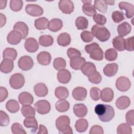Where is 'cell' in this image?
Masks as SVG:
<instances>
[{"instance_id": "6da1fadb", "label": "cell", "mask_w": 134, "mask_h": 134, "mask_svg": "<svg viewBox=\"0 0 134 134\" xmlns=\"http://www.w3.org/2000/svg\"><path fill=\"white\" fill-rule=\"evenodd\" d=\"M94 110L99 119L103 122L110 121L115 116V110L110 105L99 104L95 107Z\"/></svg>"}, {"instance_id": "7a4b0ae2", "label": "cell", "mask_w": 134, "mask_h": 134, "mask_svg": "<svg viewBox=\"0 0 134 134\" xmlns=\"http://www.w3.org/2000/svg\"><path fill=\"white\" fill-rule=\"evenodd\" d=\"M86 53L90 54V57L96 61H101L104 58V52L98 43L93 42L85 46Z\"/></svg>"}, {"instance_id": "3957f363", "label": "cell", "mask_w": 134, "mask_h": 134, "mask_svg": "<svg viewBox=\"0 0 134 134\" xmlns=\"http://www.w3.org/2000/svg\"><path fill=\"white\" fill-rule=\"evenodd\" d=\"M91 32L101 42L107 41L110 37V33L109 30L102 25H94L91 28Z\"/></svg>"}, {"instance_id": "277c9868", "label": "cell", "mask_w": 134, "mask_h": 134, "mask_svg": "<svg viewBox=\"0 0 134 134\" xmlns=\"http://www.w3.org/2000/svg\"><path fill=\"white\" fill-rule=\"evenodd\" d=\"M25 78L23 74L17 73L13 74L9 79V84L12 88L18 90L24 85Z\"/></svg>"}, {"instance_id": "5b68a950", "label": "cell", "mask_w": 134, "mask_h": 134, "mask_svg": "<svg viewBox=\"0 0 134 134\" xmlns=\"http://www.w3.org/2000/svg\"><path fill=\"white\" fill-rule=\"evenodd\" d=\"M35 109L38 113L41 115L48 114L51 110V105L50 103L46 100H39L37 102L35 105Z\"/></svg>"}, {"instance_id": "8992f818", "label": "cell", "mask_w": 134, "mask_h": 134, "mask_svg": "<svg viewBox=\"0 0 134 134\" xmlns=\"http://www.w3.org/2000/svg\"><path fill=\"white\" fill-rule=\"evenodd\" d=\"M19 68L23 71L30 70L34 65L32 59L28 55H24L20 57L18 61Z\"/></svg>"}, {"instance_id": "52a82bcc", "label": "cell", "mask_w": 134, "mask_h": 134, "mask_svg": "<svg viewBox=\"0 0 134 134\" xmlns=\"http://www.w3.org/2000/svg\"><path fill=\"white\" fill-rule=\"evenodd\" d=\"M116 87L121 92H126L129 90L131 86V82L128 78L125 76H120L116 81Z\"/></svg>"}, {"instance_id": "ba28073f", "label": "cell", "mask_w": 134, "mask_h": 134, "mask_svg": "<svg viewBox=\"0 0 134 134\" xmlns=\"http://www.w3.org/2000/svg\"><path fill=\"white\" fill-rule=\"evenodd\" d=\"M25 11L28 15L34 17L40 16L43 14V9L41 6L33 4H27L25 7Z\"/></svg>"}, {"instance_id": "9c48e42d", "label": "cell", "mask_w": 134, "mask_h": 134, "mask_svg": "<svg viewBox=\"0 0 134 134\" xmlns=\"http://www.w3.org/2000/svg\"><path fill=\"white\" fill-rule=\"evenodd\" d=\"M59 8L65 14H70L74 11V4L70 0H61L59 2Z\"/></svg>"}, {"instance_id": "30bf717a", "label": "cell", "mask_w": 134, "mask_h": 134, "mask_svg": "<svg viewBox=\"0 0 134 134\" xmlns=\"http://www.w3.org/2000/svg\"><path fill=\"white\" fill-rule=\"evenodd\" d=\"M23 39L22 34L16 30H12L10 31L7 36V42L13 45H16L20 43Z\"/></svg>"}, {"instance_id": "8fae6325", "label": "cell", "mask_w": 134, "mask_h": 134, "mask_svg": "<svg viewBox=\"0 0 134 134\" xmlns=\"http://www.w3.org/2000/svg\"><path fill=\"white\" fill-rule=\"evenodd\" d=\"M24 47L28 52L34 53L36 52L39 49V43L36 39L30 37L26 40Z\"/></svg>"}, {"instance_id": "7c38bea8", "label": "cell", "mask_w": 134, "mask_h": 134, "mask_svg": "<svg viewBox=\"0 0 134 134\" xmlns=\"http://www.w3.org/2000/svg\"><path fill=\"white\" fill-rule=\"evenodd\" d=\"M119 8L125 11V14L127 18H131L134 14V6L133 4L125 2H120L119 3Z\"/></svg>"}, {"instance_id": "4fadbf2b", "label": "cell", "mask_w": 134, "mask_h": 134, "mask_svg": "<svg viewBox=\"0 0 134 134\" xmlns=\"http://www.w3.org/2000/svg\"><path fill=\"white\" fill-rule=\"evenodd\" d=\"M74 99L79 101L84 100L87 96V90L83 87H77L73 89L72 93Z\"/></svg>"}, {"instance_id": "5bb4252c", "label": "cell", "mask_w": 134, "mask_h": 134, "mask_svg": "<svg viewBox=\"0 0 134 134\" xmlns=\"http://www.w3.org/2000/svg\"><path fill=\"white\" fill-rule=\"evenodd\" d=\"M18 100L23 105H30L33 103L34 97L30 93L27 92H23L19 94Z\"/></svg>"}, {"instance_id": "9a60e30c", "label": "cell", "mask_w": 134, "mask_h": 134, "mask_svg": "<svg viewBox=\"0 0 134 134\" xmlns=\"http://www.w3.org/2000/svg\"><path fill=\"white\" fill-rule=\"evenodd\" d=\"M57 79L60 83L66 84L71 79V74L69 70L65 69L60 70L57 73Z\"/></svg>"}, {"instance_id": "2e32d148", "label": "cell", "mask_w": 134, "mask_h": 134, "mask_svg": "<svg viewBox=\"0 0 134 134\" xmlns=\"http://www.w3.org/2000/svg\"><path fill=\"white\" fill-rule=\"evenodd\" d=\"M37 60L40 64L48 65L51 62V56L49 52L47 51H42L38 54Z\"/></svg>"}, {"instance_id": "e0dca14e", "label": "cell", "mask_w": 134, "mask_h": 134, "mask_svg": "<svg viewBox=\"0 0 134 134\" xmlns=\"http://www.w3.org/2000/svg\"><path fill=\"white\" fill-rule=\"evenodd\" d=\"M85 62L86 60L83 57H75L70 59V65L73 69L75 70H79L81 69Z\"/></svg>"}, {"instance_id": "ac0fdd59", "label": "cell", "mask_w": 134, "mask_h": 134, "mask_svg": "<svg viewBox=\"0 0 134 134\" xmlns=\"http://www.w3.org/2000/svg\"><path fill=\"white\" fill-rule=\"evenodd\" d=\"M13 29L14 30L18 31L20 32L23 36V39H25L28 35L29 29L28 27L26 24L23 21L17 22L13 27Z\"/></svg>"}, {"instance_id": "d6986e66", "label": "cell", "mask_w": 134, "mask_h": 134, "mask_svg": "<svg viewBox=\"0 0 134 134\" xmlns=\"http://www.w3.org/2000/svg\"><path fill=\"white\" fill-rule=\"evenodd\" d=\"M116 107L120 110H124L128 108L130 105V99L126 96H122L117 99L116 103Z\"/></svg>"}, {"instance_id": "ffe728a7", "label": "cell", "mask_w": 134, "mask_h": 134, "mask_svg": "<svg viewBox=\"0 0 134 134\" xmlns=\"http://www.w3.org/2000/svg\"><path fill=\"white\" fill-rule=\"evenodd\" d=\"M118 65L115 63L107 64L103 69L104 74L108 77L114 76L117 72Z\"/></svg>"}, {"instance_id": "44dd1931", "label": "cell", "mask_w": 134, "mask_h": 134, "mask_svg": "<svg viewBox=\"0 0 134 134\" xmlns=\"http://www.w3.org/2000/svg\"><path fill=\"white\" fill-rule=\"evenodd\" d=\"M100 98L104 102H110L114 98V91L109 87L103 88L100 92Z\"/></svg>"}, {"instance_id": "7402d4cb", "label": "cell", "mask_w": 134, "mask_h": 134, "mask_svg": "<svg viewBox=\"0 0 134 134\" xmlns=\"http://www.w3.org/2000/svg\"><path fill=\"white\" fill-rule=\"evenodd\" d=\"M73 112L77 117L82 118L86 115L87 108L83 104H76L73 106Z\"/></svg>"}, {"instance_id": "603a6c76", "label": "cell", "mask_w": 134, "mask_h": 134, "mask_svg": "<svg viewBox=\"0 0 134 134\" xmlns=\"http://www.w3.org/2000/svg\"><path fill=\"white\" fill-rule=\"evenodd\" d=\"M14 69L13 61L8 59H4L1 62L0 70L2 73L7 74L12 72Z\"/></svg>"}, {"instance_id": "cb8c5ba5", "label": "cell", "mask_w": 134, "mask_h": 134, "mask_svg": "<svg viewBox=\"0 0 134 134\" xmlns=\"http://www.w3.org/2000/svg\"><path fill=\"white\" fill-rule=\"evenodd\" d=\"M70 118L66 115H62L59 117L55 121V126L58 131L65 128L68 126H70Z\"/></svg>"}, {"instance_id": "d4e9b609", "label": "cell", "mask_w": 134, "mask_h": 134, "mask_svg": "<svg viewBox=\"0 0 134 134\" xmlns=\"http://www.w3.org/2000/svg\"><path fill=\"white\" fill-rule=\"evenodd\" d=\"M24 125L27 128H32V133L36 132L38 129V122L35 117H26L24 120Z\"/></svg>"}, {"instance_id": "484cf974", "label": "cell", "mask_w": 134, "mask_h": 134, "mask_svg": "<svg viewBox=\"0 0 134 134\" xmlns=\"http://www.w3.org/2000/svg\"><path fill=\"white\" fill-rule=\"evenodd\" d=\"M34 92L38 97H44L48 93L47 86L42 83H39L36 84L34 86Z\"/></svg>"}, {"instance_id": "4316f807", "label": "cell", "mask_w": 134, "mask_h": 134, "mask_svg": "<svg viewBox=\"0 0 134 134\" xmlns=\"http://www.w3.org/2000/svg\"><path fill=\"white\" fill-rule=\"evenodd\" d=\"M81 70L82 73L87 77L97 71L95 64L91 62H85Z\"/></svg>"}, {"instance_id": "83f0119b", "label": "cell", "mask_w": 134, "mask_h": 134, "mask_svg": "<svg viewBox=\"0 0 134 134\" xmlns=\"http://www.w3.org/2000/svg\"><path fill=\"white\" fill-rule=\"evenodd\" d=\"M63 27L62 21L59 18L51 19L48 24V29L52 32H57L60 30Z\"/></svg>"}, {"instance_id": "f1b7e54d", "label": "cell", "mask_w": 134, "mask_h": 134, "mask_svg": "<svg viewBox=\"0 0 134 134\" xmlns=\"http://www.w3.org/2000/svg\"><path fill=\"white\" fill-rule=\"evenodd\" d=\"M71 41V36L67 32L61 33L58 36L57 43L59 46L62 47H66L70 44Z\"/></svg>"}, {"instance_id": "f546056e", "label": "cell", "mask_w": 134, "mask_h": 134, "mask_svg": "<svg viewBox=\"0 0 134 134\" xmlns=\"http://www.w3.org/2000/svg\"><path fill=\"white\" fill-rule=\"evenodd\" d=\"M131 30V26L127 22H123L119 24L117 27V31L119 35L124 37L128 35Z\"/></svg>"}, {"instance_id": "4dcf8cb0", "label": "cell", "mask_w": 134, "mask_h": 134, "mask_svg": "<svg viewBox=\"0 0 134 134\" xmlns=\"http://www.w3.org/2000/svg\"><path fill=\"white\" fill-rule=\"evenodd\" d=\"M125 39L120 36H116L113 39V47L119 51H124L125 49Z\"/></svg>"}, {"instance_id": "1f68e13d", "label": "cell", "mask_w": 134, "mask_h": 134, "mask_svg": "<svg viewBox=\"0 0 134 134\" xmlns=\"http://www.w3.org/2000/svg\"><path fill=\"white\" fill-rule=\"evenodd\" d=\"M54 94L57 98L60 99H65L69 95V92L65 87L59 86L55 88Z\"/></svg>"}, {"instance_id": "d6a6232c", "label": "cell", "mask_w": 134, "mask_h": 134, "mask_svg": "<svg viewBox=\"0 0 134 134\" xmlns=\"http://www.w3.org/2000/svg\"><path fill=\"white\" fill-rule=\"evenodd\" d=\"M88 127V121L84 118H81L77 120L75 124V129L79 132H85L87 130Z\"/></svg>"}, {"instance_id": "836d02e7", "label": "cell", "mask_w": 134, "mask_h": 134, "mask_svg": "<svg viewBox=\"0 0 134 134\" xmlns=\"http://www.w3.org/2000/svg\"><path fill=\"white\" fill-rule=\"evenodd\" d=\"M49 20L45 17H40L35 21V26L38 30H45L48 27Z\"/></svg>"}, {"instance_id": "e575fe53", "label": "cell", "mask_w": 134, "mask_h": 134, "mask_svg": "<svg viewBox=\"0 0 134 134\" xmlns=\"http://www.w3.org/2000/svg\"><path fill=\"white\" fill-rule=\"evenodd\" d=\"M55 106L57 111L60 113H64L69 110L70 104L65 99H60L56 102Z\"/></svg>"}, {"instance_id": "d590c367", "label": "cell", "mask_w": 134, "mask_h": 134, "mask_svg": "<svg viewBox=\"0 0 134 134\" xmlns=\"http://www.w3.org/2000/svg\"><path fill=\"white\" fill-rule=\"evenodd\" d=\"M7 110L11 113H16L19 109V105L17 100L15 99H10L6 104Z\"/></svg>"}, {"instance_id": "8d00e7d4", "label": "cell", "mask_w": 134, "mask_h": 134, "mask_svg": "<svg viewBox=\"0 0 134 134\" xmlns=\"http://www.w3.org/2000/svg\"><path fill=\"white\" fill-rule=\"evenodd\" d=\"M17 56V51L12 48H7L3 52V57L4 59H8L14 61L16 59Z\"/></svg>"}, {"instance_id": "74e56055", "label": "cell", "mask_w": 134, "mask_h": 134, "mask_svg": "<svg viewBox=\"0 0 134 134\" xmlns=\"http://www.w3.org/2000/svg\"><path fill=\"white\" fill-rule=\"evenodd\" d=\"M83 12L87 16L90 17L94 16L96 13V10L94 6L91 3H85L82 7Z\"/></svg>"}, {"instance_id": "f35d334b", "label": "cell", "mask_w": 134, "mask_h": 134, "mask_svg": "<svg viewBox=\"0 0 134 134\" xmlns=\"http://www.w3.org/2000/svg\"><path fill=\"white\" fill-rule=\"evenodd\" d=\"M39 42L40 44L43 47H49L52 45L53 43V38L50 35H41L39 38Z\"/></svg>"}, {"instance_id": "ab89813d", "label": "cell", "mask_w": 134, "mask_h": 134, "mask_svg": "<svg viewBox=\"0 0 134 134\" xmlns=\"http://www.w3.org/2000/svg\"><path fill=\"white\" fill-rule=\"evenodd\" d=\"M75 26L79 30L86 29L88 25V20L83 16L78 17L75 21Z\"/></svg>"}, {"instance_id": "60d3db41", "label": "cell", "mask_w": 134, "mask_h": 134, "mask_svg": "<svg viewBox=\"0 0 134 134\" xmlns=\"http://www.w3.org/2000/svg\"><path fill=\"white\" fill-rule=\"evenodd\" d=\"M94 7L100 13L105 14L107 10V4L105 0H95L94 1Z\"/></svg>"}, {"instance_id": "b9f144b4", "label": "cell", "mask_w": 134, "mask_h": 134, "mask_svg": "<svg viewBox=\"0 0 134 134\" xmlns=\"http://www.w3.org/2000/svg\"><path fill=\"white\" fill-rule=\"evenodd\" d=\"M117 133L118 134H131L132 133V128L128 124L122 123L117 127Z\"/></svg>"}, {"instance_id": "7bdbcfd3", "label": "cell", "mask_w": 134, "mask_h": 134, "mask_svg": "<svg viewBox=\"0 0 134 134\" xmlns=\"http://www.w3.org/2000/svg\"><path fill=\"white\" fill-rule=\"evenodd\" d=\"M21 112L25 117H35V110L30 105H23L21 108Z\"/></svg>"}, {"instance_id": "ee69618b", "label": "cell", "mask_w": 134, "mask_h": 134, "mask_svg": "<svg viewBox=\"0 0 134 134\" xmlns=\"http://www.w3.org/2000/svg\"><path fill=\"white\" fill-rule=\"evenodd\" d=\"M66 63L65 60L61 57L57 58L54 60L53 63V68L58 70L60 71L63 69H64L66 67Z\"/></svg>"}, {"instance_id": "f6af8a7d", "label": "cell", "mask_w": 134, "mask_h": 134, "mask_svg": "<svg viewBox=\"0 0 134 134\" xmlns=\"http://www.w3.org/2000/svg\"><path fill=\"white\" fill-rule=\"evenodd\" d=\"M118 56L117 51L113 48L107 49L105 52V58L106 60L109 61H114L116 60Z\"/></svg>"}, {"instance_id": "bcb514c9", "label": "cell", "mask_w": 134, "mask_h": 134, "mask_svg": "<svg viewBox=\"0 0 134 134\" xmlns=\"http://www.w3.org/2000/svg\"><path fill=\"white\" fill-rule=\"evenodd\" d=\"M23 2L21 0H11L9 3V7L11 10L14 12H19L23 7Z\"/></svg>"}, {"instance_id": "7dc6e473", "label": "cell", "mask_w": 134, "mask_h": 134, "mask_svg": "<svg viewBox=\"0 0 134 134\" xmlns=\"http://www.w3.org/2000/svg\"><path fill=\"white\" fill-rule=\"evenodd\" d=\"M11 130L14 134H26L27 132L24 130L23 127L18 122L13 124L11 126Z\"/></svg>"}, {"instance_id": "c3c4849f", "label": "cell", "mask_w": 134, "mask_h": 134, "mask_svg": "<svg viewBox=\"0 0 134 134\" xmlns=\"http://www.w3.org/2000/svg\"><path fill=\"white\" fill-rule=\"evenodd\" d=\"M102 78L101 75L97 71H96L93 74L88 76V81L92 83L95 84H98L100 83L102 81Z\"/></svg>"}, {"instance_id": "681fc988", "label": "cell", "mask_w": 134, "mask_h": 134, "mask_svg": "<svg viewBox=\"0 0 134 134\" xmlns=\"http://www.w3.org/2000/svg\"><path fill=\"white\" fill-rule=\"evenodd\" d=\"M81 38L84 42L88 43L92 41L94 39V36L91 32L84 30L81 33Z\"/></svg>"}, {"instance_id": "f907efd6", "label": "cell", "mask_w": 134, "mask_h": 134, "mask_svg": "<svg viewBox=\"0 0 134 134\" xmlns=\"http://www.w3.org/2000/svg\"><path fill=\"white\" fill-rule=\"evenodd\" d=\"M100 90L96 87H93L90 90V96L91 98L95 101H97L100 99Z\"/></svg>"}, {"instance_id": "816d5d0a", "label": "cell", "mask_w": 134, "mask_h": 134, "mask_svg": "<svg viewBox=\"0 0 134 134\" xmlns=\"http://www.w3.org/2000/svg\"><path fill=\"white\" fill-rule=\"evenodd\" d=\"M9 123V117L4 111H0V125L1 126H7Z\"/></svg>"}, {"instance_id": "f5cc1de1", "label": "cell", "mask_w": 134, "mask_h": 134, "mask_svg": "<svg viewBox=\"0 0 134 134\" xmlns=\"http://www.w3.org/2000/svg\"><path fill=\"white\" fill-rule=\"evenodd\" d=\"M111 18L113 21L116 23H119L125 19L123 14L118 10H116L112 13Z\"/></svg>"}, {"instance_id": "db71d44e", "label": "cell", "mask_w": 134, "mask_h": 134, "mask_svg": "<svg viewBox=\"0 0 134 134\" xmlns=\"http://www.w3.org/2000/svg\"><path fill=\"white\" fill-rule=\"evenodd\" d=\"M93 20L98 25L103 26L107 22L106 18L100 14H96L93 16Z\"/></svg>"}, {"instance_id": "11a10c76", "label": "cell", "mask_w": 134, "mask_h": 134, "mask_svg": "<svg viewBox=\"0 0 134 134\" xmlns=\"http://www.w3.org/2000/svg\"><path fill=\"white\" fill-rule=\"evenodd\" d=\"M133 36L128 38L125 40V49L128 51H133Z\"/></svg>"}, {"instance_id": "9f6ffc18", "label": "cell", "mask_w": 134, "mask_h": 134, "mask_svg": "<svg viewBox=\"0 0 134 134\" xmlns=\"http://www.w3.org/2000/svg\"><path fill=\"white\" fill-rule=\"evenodd\" d=\"M67 55L70 59L73 58L75 57H81V52L76 49L74 48H70L67 50Z\"/></svg>"}, {"instance_id": "6f0895ef", "label": "cell", "mask_w": 134, "mask_h": 134, "mask_svg": "<svg viewBox=\"0 0 134 134\" xmlns=\"http://www.w3.org/2000/svg\"><path fill=\"white\" fill-rule=\"evenodd\" d=\"M125 118L127 124L130 126L134 125V110L133 109L129 110L126 113Z\"/></svg>"}, {"instance_id": "680465c9", "label": "cell", "mask_w": 134, "mask_h": 134, "mask_svg": "<svg viewBox=\"0 0 134 134\" xmlns=\"http://www.w3.org/2000/svg\"><path fill=\"white\" fill-rule=\"evenodd\" d=\"M90 134H103V128L99 125H94L92 126L89 132Z\"/></svg>"}, {"instance_id": "91938a15", "label": "cell", "mask_w": 134, "mask_h": 134, "mask_svg": "<svg viewBox=\"0 0 134 134\" xmlns=\"http://www.w3.org/2000/svg\"><path fill=\"white\" fill-rule=\"evenodd\" d=\"M8 96L7 90L3 86L0 87V102H3Z\"/></svg>"}, {"instance_id": "94428289", "label": "cell", "mask_w": 134, "mask_h": 134, "mask_svg": "<svg viewBox=\"0 0 134 134\" xmlns=\"http://www.w3.org/2000/svg\"><path fill=\"white\" fill-rule=\"evenodd\" d=\"M59 132L60 133H62V134H67V133H73V131H72V128L70 126H68L67 127H66L65 128L62 129L61 130L59 131Z\"/></svg>"}, {"instance_id": "6125c7cd", "label": "cell", "mask_w": 134, "mask_h": 134, "mask_svg": "<svg viewBox=\"0 0 134 134\" xmlns=\"http://www.w3.org/2000/svg\"><path fill=\"white\" fill-rule=\"evenodd\" d=\"M38 134H47L48 133V130L47 128L43 125H39V131L37 132Z\"/></svg>"}, {"instance_id": "be15d7a7", "label": "cell", "mask_w": 134, "mask_h": 134, "mask_svg": "<svg viewBox=\"0 0 134 134\" xmlns=\"http://www.w3.org/2000/svg\"><path fill=\"white\" fill-rule=\"evenodd\" d=\"M6 23V18L5 15L2 13L0 14V27H3Z\"/></svg>"}, {"instance_id": "e7e4bbea", "label": "cell", "mask_w": 134, "mask_h": 134, "mask_svg": "<svg viewBox=\"0 0 134 134\" xmlns=\"http://www.w3.org/2000/svg\"><path fill=\"white\" fill-rule=\"evenodd\" d=\"M7 3V1H4V0H1L0 1V9H3L6 7Z\"/></svg>"}, {"instance_id": "03108f58", "label": "cell", "mask_w": 134, "mask_h": 134, "mask_svg": "<svg viewBox=\"0 0 134 134\" xmlns=\"http://www.w3.org/2000/svg\"><path fill=\"white\" fill-rule=\"evenodd\" d=\"M105 2H106V3H107V5H114V3H115V1L107 0V1H105Z\"/></svg>"}, {"instance_id": "003e7915", "label": "cell", "mask_w": 134, "mask_h": 134, "mask_svg": "<svg viewBox=\"0 0 134 134\" xmlns=\"http://www.w3.org/2000/svg\"><path fill=\"white\" fill-rule=\"evenodd\" d=\"M82 2H83L84 4H85V3H91L92 1H87V0L82 1Z\"/></svg>"}]
</instances>
